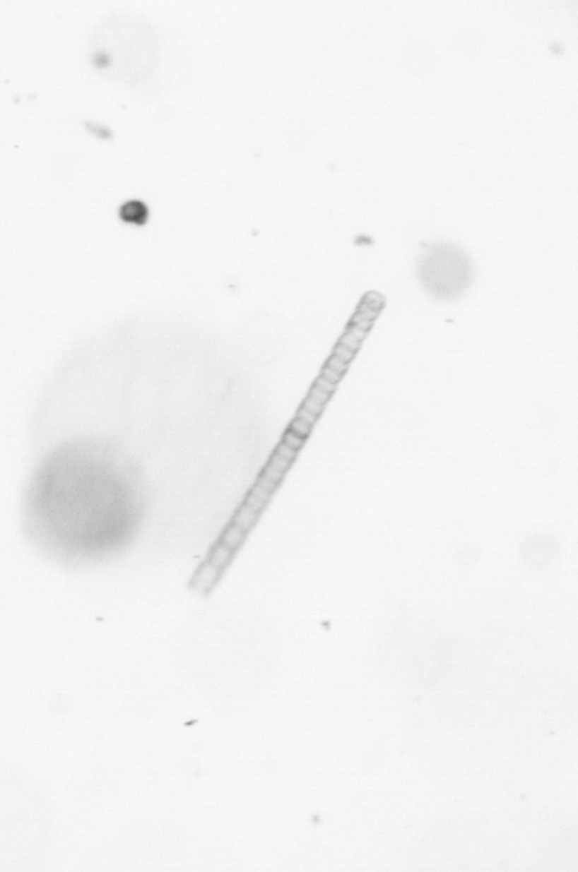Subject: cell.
Wrapping results in <instances>:
<instances>
[{
  "label": "cell",
  "mask_w": 578,
  "mask_h": 872,
  "mask_svg": "<svg viewBox=\"0 0 578 872\" xmlns=\"http://www.w3.org/2000/svg\"><path fill=\"white\" fill-rule=\"evenodd\" d=\"M27 529L40 551L57 563L88 565L127 545L137 508L106 445H66L42 462L25 505Z\"/></svg>",
  "instance_id": "cell-1"
},
{
  "label": "cell",
  "mask_w": 578,
  "mask_h": 872,
  "mask_svg": "<svg viewBox=\"0 0 578 872\" xmlns=\"http://www.w3.org/2000/svg\"><path fill=\"white\" fill-rule=\"evenodd\" d=\"M417 276L421 287L433 299L456 300L471 287L473 262L456 244L437 242L421 251L417 263Z\"/></svg>",
  "instance_id": "cell-2"
},
{
  "label": "cell",
  "mask_w": 578,
  "mask_h": 872,
  "mask_svg": "<svg viewBox=\"0 0 578 872\" xmlns=\"http://www.w3.org/2000/svg\"><path fill=\"white\" fill-rule=\"evenodd\" d=\"M119 217L123 222L135 226H143L148 221L149 210L143 202L130 201L119 208Z\"/></svg>",
  "instance_id": "cell-3"
},
{
  "label": "cell",
  "mask_w": 578,
  "mask_h": 872,
  "mask_svg": "<svg viewBox=\"0 0 578 872\" xmlns=\"http://www.w3.org/2000/svg\"><path fill=\"white\" fill-rule=\"evenodd\" d=\"M85 126H87L88 130L90 131V133L96 135L98 137L102 138V139H109V138L112 137L110 131L107 130L106 128L100 127V126L98 127L97 125L90 124V122H88Z\"/></svg>",
  "instance_id": "cell-4"
},
{
  "label": "cell",
  "mask_w": 578,
  "mask_h": 872,
  "mask_svg": "<svg viewBox=\"0 0 578 872\" xmlns=\"http://www.w3.org/2000/svg\"><path fill=\"white\" fill-rule=\"evenodd\" d=\"M107 64H109V58H107L106 55H98L96 59H95V64H96L98 67H100V68L107 66Z\"/></svg>",
  "instance_id": "cell-5"
}]
</instances>
